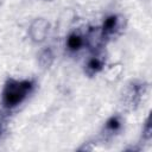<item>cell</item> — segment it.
I'll return each instance as SVG.
<instances>
[{
    "label": "cell",
    "instance_id": "1",
    "mask_svg": "<svg viewBox=\"0 0 152 152\" xmlns=\"http://www.w3.org/2000/svg\"><path fill=\"white\" fill-rule=\"evenodd\" d=\"M36 82L32 78L17 80L10 77L6 80L1 90V104L5 110H13L20 106L34 90Z\"/></svg>",
    "mask_w": 152,
    "mask_h": 152
},
{
    "label": "cell",
    "instance_id": "2",
    "mask_svg": "<svg viewBox=\"0 0 152 152\" xmlns=\"http://www.w3.org/2000/svg\"><path fill=\"white\" fill-rule=\"evenodd\" d=\"M148 84L144 80H131L121 94V103L127 110H135L147 93Z\"/></svg>",
    "mask_w": 152,
    "mask_h": 152
},
{
    "label": "cell",
    "instance_id": "3",
    "mask_svg": "<svg viewBox=\"0 0 152 152\" xmlns=\"http://www.w3.org/2000/svg\"><path fill=\"white\" fill-rule=\"evenodd\" d=\"M126 27V18L121 14H110L108 15L102 25L100 26V31H101V36L103 38V40L107 43L108 40L120 36Z\"/></svg>",
    "mask_w": 152,
    "mask_h": 152
},
{
    "label": "cell",
    "instance_id": "4",
    "mask_svg": "<svg viewBox=\"0 0 152 152\" xmlns=\"http://www.w3.org/2000/svg\"><path fill=\"white\" fill-rule=\"evenodd\" d=\"M106 63H107V53L103 50V48L93 50L90 56L87 58L84 63L83 71L88 77H94L104 69Z\"/></svg>",
    "mask_w": 152,
    "mask_h": 152
},
{
    "label": "cell",
    "instance_id": "5",
    "mask_svg": "<svg viewBox=\"0 0 152 152\" xmlns=\"http://www.w3.org/2000/svg\"><path fill=\"white\" fill-rule=\"evenodd\" d=\"M122 129H124V119H122V116L120 114H113L103 124V126L100 131L99 139L103 142L110 141L114 138H116L122 132Z\"/></svg>",
    "mask_w": 152,
    "mask_h": 152
},
{
    "label": "cell",
    "instance_id": "6",
    "mask_svg": "<svg viewBox=\"0 0 152 152\" xmlns=\"http://www.w3.org/2000/svg\"><path fill=\"white\" fill-rule=\"evenodd\" d=\"M86 48V31L81 28L72 30L65 39V51L70 56L77 55Z\"/></svg>",
    "mask_w": 152,
    "mask_h": 152
},
{
    "label": "cell",
    "instance_id": "7",
    "mask_svg": "<svg viewBox=\"0 0 152 152\" xmlns=\"http://www.w3.org/2000/svg\"><path fill=\"white\" fill-rule=\"evenodd\" d=\"M49 30H50V24L46 19L36 18L28 27V37L36 44L43 43L46 39Z\"/></svg>",
    "mask_w": 152,
    "mask_h": 152
},
{
    "label": "cell",
    "instance_id": "8",
    "mask_svg": "<svg viewBox=\"0 0 152 152\" xmlns=\"http://www.w3.org/2000/svg\"><path fill=\"white\" fill-rule=\"evenodd\" d=\"M53 59H55V55H53V51H52V49L50 46L45 48L44 50H42L40 53L38 55V63L43 69L50 68L52 62H53Z\"/></svg>",
    "mask_w": 152,
    "mask_h": 152
},
{
    "label": "cell",
    "instance_id": "9",
    "mask_svg": "<svg viewBox=\"0 0 152 152\" xmlns=\"http://www.w3.org/2000/svg\"><path fill=\"white\" fill-rule=\"evenodd\" d=\"M152 138V129H151V124H150V116L146 118L142 129H141V140L144 142H150Z\"/></svg>",
    "mask_w": 152,
    "mask_h": 152
},
{
    "label": "cell",
    "instance_id": "10",
    "mask_svg": "<svg viewBox=\"0 0 152 152\" xmlns=\"http://www.w3.org/2000/svg\"><path fill=\"white\" fill-rule=\"evenodd\" d=\"M7 121H8L7 110L1 109L0 110V138H1V135L5 133V131L7 128Z\"/></svg>",
    "mask_w": 152,
    "mask_h": 152
}]
</instances>
